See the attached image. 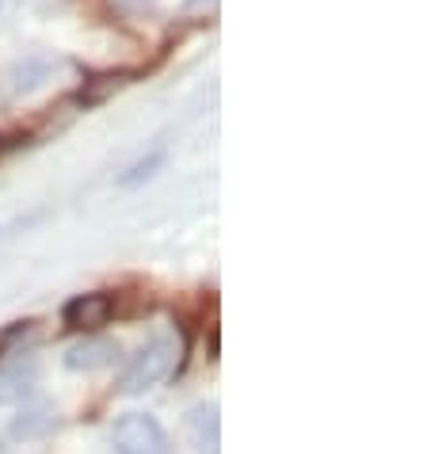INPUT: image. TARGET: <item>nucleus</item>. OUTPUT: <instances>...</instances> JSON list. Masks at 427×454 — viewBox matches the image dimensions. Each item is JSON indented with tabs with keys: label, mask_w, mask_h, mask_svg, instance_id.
<instances>
[{
	"label": "nucleus",
	"mask_w": 427,
	"mask_h": 454,
	"mask_svg": "<svg viewBox=\"0 0 427 454\" xmlns=\"http://www.w3.org/2000/svg\"><path fill=\"white\" fill-rule=\"evenodd\" d=\"M175 340L172 336H157L153 344H145L137 356L130 359V367H127V374H122V394H145V389H153L160 378H168V371H172V363H175Z\"/></svg>",
	"instance_id": "1"
},
{
	"label": "nucleus",
	"mask_w": 427,
	"mask_h": 454,
	"mask_svg": "<svg viewBox=\"0 0 427 454\" xmlns=\"http://www.w3.org/2000/svg\"><path fill=\"white\" fill-rule=\"evenodd\" d=\"M111 443L119 454H168V435L149 412H122L111 424Z\"/></svg>",
	"instance_id": "2"
},
{
	"label": "nucleus",
	"mask_w": 427,
	"mask_h": 454,
	"mask_svg": "<svg viewBox=\"0 0 427 454\" xmlns=\"http://www.w3.org/2000/svg\"><path fill=\"white\" fill-rule=\"evenodd\" d=\"M111 317H115V294H107V290L77 294V298L66 301V309H61V321L77 333H99L104 325H111Z\"/></svg>",
	"instance_id": "3"
},
{
	"label": "nucleus",
	"mask_w": 427,
	"mask_h": 454,
	"mask_svg": "<svg viewBox=\"0 0 427 454\" xmlns=\"http://www.w3.org/2000/svg\"><path fill=\"white\" fill-rule=\"evenodd\" d=\"M187 435H191V443L198 450H210V454H218V409H206V405H198L191 416H187Z\"/></svg>",
	"instance_id": "4"
},
{
	"label": "nucleus",
	"mask_w": 427,
	"mask_h": 454,
	"mask_svg": "<svg viewBox=\"0 0 427 454\" xmlns=\"http://www.w3.org/2000/svg\"><path fill=\"white\" fill-rule=\"evenodd\" d=\"M111 351H115L111 344H77V348L66 351V367L69 371H96L107 363Z\"/></svg>",
	"instance_id": "5"
}]
</instances>
